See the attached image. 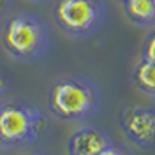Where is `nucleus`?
<instances>
[{
	"instance_id": "f8f14e48",
	"label": "nucleus",
	"mask_w": 155,
	"mask_h": 155,
	"mask_svg": "<svg viewBox=\"0 0 155 155\" xmlns=\"http://www.w3.org/2000/svg\"><path fill=\"white\" fill-rule=\"evenodd\" d=\"M7 88H9V83H7V79H5V78H4L2 74H0V99H2V97L5 95Z\"/></svg>"
},
{
	"instance_id": "423d86ee",
	"label": "nucleus",
	"mask_w": 155,
	"mask_h": 155,
	"mask_svg": "<svg viewBox=\"0 0 155 155\" xmlns=\"http://www.w3.org/2000/svg\"><path fill=\"white\" fill-rule=\"evenodd\" d=\"M111 137L94 125L74 130L67 141V155H99L111 145Z\"/></svg>"
},
{
	"instance_id": "2eb2a0df",
	"label": "nucleus",
	"mask_w": 155,
	"mask_h": 155,
	"mask_svg": "<svg viewBox=\"0 0 155 155\" xmlns=\"http://www.w3.org/2000/svg\"><path fill=\"white\" fill-rule=\"evenodd\" d=\"M122 2H125V0H122Z\"/></svg>"
},
{
	"instance_id": "9b49d317",
	"label": "nucleus",
	"mask_w": 155,
	"mask_h": 155,
	"mask_svg": "<svg viewBox=\"0 0 155 155\" xmlns=\"http://www.w3.org/2000/svg\"><path fill=\"white\" fill-rule=\"evenodd\" d=\"M12 4H14V0H0V18L9 12L11 7H12Z\"/></svg>"
},
{
	"instance_id": "ddd939ff",
	"label": "nucleus",
	"mask_w": 155,
	"mask_h": 155,
	"mask_svg": "<svg viewBox=\"0 0 155 155\" xmlns=\"http://www.w3.org/2000/svg\"><path fill=\"white\" fill-rule=\"evenodd\" d=\"M23 155H46L44 152H28V153H23Z\"/></svg>"
},
{
	"instance_id": "9d476101",
	"label": "nucleus",
	"mask_w": 155,
	"mask_h": 155,
	"mask_svg": "<svg viewBox=\"0 0 155 155\" xmlns=\"http://www.w3.org/2000/svg\"><path fill=\"white\" fill-rule=\"evenodd\" d=\"M99 155H130V152L127 150L125 146H120V145L111 143V145L107 146L106 150H102Z\"/></svg>"
},
{
	"instance_id": "dca6fc26",
	"label": "nucleus",
	"mask_w": 155,
	"mask_h": 155,
	"mask_svg": "<svg viewBox=\"0 0 155 155\" xmlns=\"http://www.w3.org/2000/svg\"><path fill=\"white\" fill-rule=\"evenodd\" d=\"M46 155H49V153H46Z\"/></svg>"
},
{
	"instance_id": "7ed1b4c3",
	"label": "nucleus",
	"mask_w": 155,
	"mask_h": 155,
	"mask_svg": "<svg viewBox=\"0 0 155 155\" xmlns=\"http://www.w3.org/2000/svg\"><path fill=\"white\" fill-rule=\"evenodd\" d=\"M49 130L46 115L27 101L0 106V146L19 148L42 139Z\"/></svg>"
},
{
	"instance_id": "f257e3e1",
	"label": "nucleus",
	"mask_w": 155,
	"mask_h": 155,
	"mask_svg": "<svg viewBox=\"0 0 155 155\" xmlns=\"http://www.w3.org/2000/svg\"><path fill=\"white\" fill-rule=\"evenodd\" d=\"M49 113L67 124H81L101 109L99 88L83 76H64L53 83L48 94Z\"/></svg>"
},
{
	"instance_id": "39448f33",
	"label": "nucleus",
	"mask_w": 155,
	"mask_h": 155,
	"mask_svg": "<svg viewBox=\"0 0 155 155\" xmlns=\"http://www.w3.org/2000/svg\"><path fill=\"white\" fill-rule=\"evenodd\" d=\"M120 127L125 137L141 146L155 145V109L143 106H125L120 113Z\"/></svg>"
},
{
	"instance_id": "6e6552de",
	"label": "nucleus",
	"mask_w": 155,
	"mask_h": 155,
	"mask_svg": "<svg viewBox=\"0 0 155 155\" xmlns=\"http://www.w3.org/2000/svg\"><path fill=\"white\" fill-rule=\"evenodd\" d=\"M134 85L145 95L155 99V64L141 60L134 69Z\"/></svg>"
},
{
	"instance_id": "0eeeda50",
	"label": "nucleus",
	"mask_w": 155,
	"mask_h": 155,
	"mask_svg": "<svg viewBox=\"0 0 155 155\" xmlns=\"http://www.w3.org/2000/svg\"><path fill=\"white\" fill-rule=\"evenodd\" d=\"M125 16L134 25L146 28L155 25V0H125Z\"/></svg>"
},
{
	"instance_id": "20e7f679",
	"label": "nucleus",
	"mask_w": 155,
	"mask_h": 155,
	"mask_svg": "<svg viewBox=\"0 0 155 155\" xmlns=\"http://www.w3.org/2000/svg\"><path fill=\"white\" fill-rule=\"evenodd\" d=\"M53 16L64 34L74 39H88L102 28L106 4L104 0H58Z\"/></svg>"
},
{
	"instance_id": "f03ea898",
	"label": "nucleus",
	"mask_w": 155,
	"mask_h": 155,
	"mask_svg": "<svg viewBox=\"0 0 155 155\" xmlns=\"http://www.w3.org/2000/svg\"><path fill=\"white\" fill-rule=\"evenodd\" d=\"M2 46L11 58L32 64L49 49V28L35 14L18 12L7 19L2 30Z\"/></svg>"
},
{
	"instance_id": "1a4fd4ad",
	"label": "nucleus",
	"mask_w": 155,
	"mask_h": 155,
	"mask_svg": "<svg viewBox=\"0 0 155 155\" xmlns=\"http://www.w3.org/2000/svg\"><path fill=\"white\" fill-rule=\"evenodd\" d=\"M141 55H143L141 60H146V62L155 64V30L146 35L145 44H143V53Z\"/></svg>"
},
{
	"instance_id": "4468645a",
	"label": "nucleus",
	"mask_w": 155,
	"mask_h": 155,
	"mask_svg": "<svg viewBox=\"0 0 155 155\" xmlns=\"http://www.w3.org/2000/svg\"><path fill=\"white\" fill-rule=\"evenodd\" d=\"M30 2H35V4H44V2H49V0H30Z\"/></svg>"
}]
</instances>
